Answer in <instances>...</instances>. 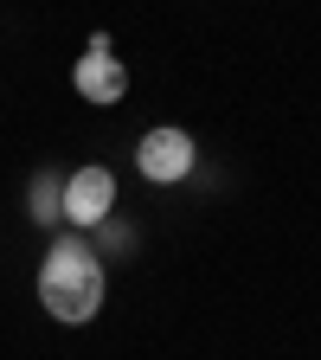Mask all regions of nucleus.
<instances>
[{
  "mask_svg": "<svg viewBox=\"0 0 321 360\" xmlns=\"http://www.w3.org/2000/svg\"><path fill=\"white\" fill-rule=\"evenodd\" d=\"M32 219L39 225H58L65 219V174H39L32 180Z\"/></svg>",
  "mask_w": 321,
  "mask_h": 360,
  "instance_id": "5",
  "label": "nucleus"
},
{
  "mask_svg": "<svg viewBox=\"0 0 321 360\" xmlns=\"http://www.w3.org/2000/svg\"><path fill=\"white\" fill-rule=\"evenodd\" d=\"M110 206H116V174L110 167H77V174H65V225H103L110 219Z\"/></svg>",
  "mask_w": 321,
  "mask_h": 360,
  "instance_id": "3",
  "label": "nucleus"
},
{
  "mask_svg": "<svg viewBox=\"0 0 321 360\" xmlns=\"http://www.w3.org/2000/svg\"><path fill=\"white\" fill-rule=\"evenodd\" d=\"M135 167H142V180H161V187L187 180L193 174V135L187 129H148L135 142Z\"/></svg>",
  "mask_w": 321,
  "mask_h": 360,
  "instance_id": "2",
  "label": "nucleus"
},
{
  "mask_svg": "<svg viewBox=\"0 0 321 360\" xmlns=\"http://www.w3.org/2000/svg\"><path fill=\"white\" fill-rule=\"evenodd\" d=\"M71 84H77V97L84 103H122V90H129V71L110 58V52H84L77 58V71H71Z\"/></svg>",
  "mask_w": 321,
  "mask_h": 360,
  "instance_id": "4",
  "label": "nucleus"
},
{
  "mask_svg": "<svg viewBox=\"0 0 321 360\" xmlns=\"http://www.w3.org/2000/svg\"><path fill=\"white\" fill-rule=\"evenodd\" d=\"M39 302L58 315V322H90L103 309V264L90 238H58L39 264Z\"/></svg>",
  "mask_w": 321,
  "mask_h": 360,
  "instance_id": "1",
  "label": "nucleus"
}]
</instances>
